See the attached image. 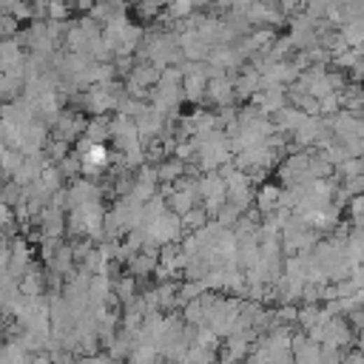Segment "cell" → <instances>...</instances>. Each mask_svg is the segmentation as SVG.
I'll list each match as a JSON object with an SVG mask.
<instances>
[{"mask_svg": "<svg viewBox=\"0 0 364 364\" xmlns=\"http://www.w3.org/2000/svg\"><path fill=\"white\" fill-rule=\"evenodd\" d=\"M205 88H208V94L216 100V103H227V100H231V83H227L222 74H216L211 83H205Z\"/></svg>", "mask_w": 364, "mask_h": 364, "instance_id": "6da1fadb", "label": "cell"}, {"mask_svg": "<svg viewBox=\"0 0 364 364\" xmlns=\"http://www.w3.org/2000/svg\"><path fill=\"white\" fill-rule=\"evenodd\" d=\"M171 205H174V211H176V214H188V211L194 208V191H186V194H176V197L171 200Z\"/></svg>", "mask_w": 364, "mask_h": 364, "instance_id": "7a4b0ae2", "label": "cell"}, {"mask_svg": "<svg viewBox=\"0 0 364 364\" xmlns=\"http://www.w3.org/2000/svg\"><path fill=\"white\" fill-rule=\"evenodd\" d=\"M276 202H279V191H276V188H265V191H262V197H259V208H262V211L276 208Z\"/></svg>", "mask_w": 364, "mask_h": 364, "instance_id": "3957f363", "label": "cell"}, {"mask_svg": "<svg viewBox=\"0 0 364 364\" xmlns=\"http://www.w3.org/2000/svg\"><path fill=\"white\" fill-rule=\"evenodd\" d=\"M194 9V0H171V15L174 18H186Z\"/></svg>", "mask_w": 364, "mask_h": 364, "instance_id": "277c9868", "label": "cell"}, {"mask_svg": "<svg viewBox=\"0 0 364 364\" xmlns=\"http://www.w3.org/2000/svg\"><path fill=\"white\" fill-rule=\"evenodd\" d=\"M0 222H9V211H6L4 202H0Z\"/></svg>", "mask_w": 364, "mask_h": 364, "instance_id": "5b68a950", "label": "cell"}, {"mask_svg": "<svg viewBox=\"0 0 364 364\" xmlns=\"http://www.w3.org/2000/svg\"><path fill=\"white\" fill-rule=\"evenodd\" d=\"M34 364H49V358H37V361H34Z\"/></svg>", "mask_w": 364, "mask_h": 364, "instance_id": "8992f818", "label": "cell"}]
</instances>
